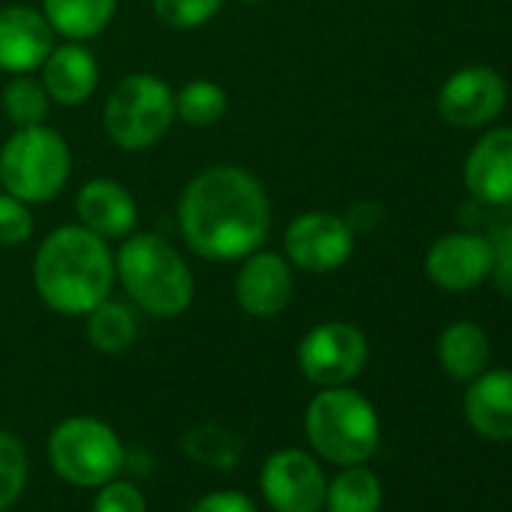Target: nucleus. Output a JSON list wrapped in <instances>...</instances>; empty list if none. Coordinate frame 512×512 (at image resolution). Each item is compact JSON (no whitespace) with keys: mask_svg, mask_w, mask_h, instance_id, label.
<instances>
[{"mask_svg":"<svg viewBox=\"0 0 512 512\" xmlns=\"http://www.w3.org/2000/svg\"><path fill=\"white\" fill-rule=\"evenodd\" d=\"M178 223L187 247L205 260H244L266 244L272 205L247 169L211 166L184 187Z\"/></svg>","mask_w":512,"mask_h":512,"instance_id":"f257e3e1","label":"nucleus"},{"mask_svg":"<svg viewBox=\"0 0 512 512\" xmlns=\"http://www.w3.org/2000/svg\"><path fill=\"white\" fill-rule=\"evenodd\" d=\"M34 284L46 308L64 317H85L109 299L115 256L106 238L85 226H61L43 238L34 260Z\"/></svg>","mask_w":512,"mask_h":512,"instance_id":"f03ea898","label":"nucleus"},{"mask_svg":"<svg viewBox=\"0 0 512 512\" xmlns=\"http://www.w3.org/2000/svg\"><path fill=\"white\" fill-rule=\"evenodd\" d=\"M115 275L127 296L151 317H181L196 296V281L184 256L160 235H133L115 256Z\"/></svg>","mask_w":512,"mask_h":512,"instance_id":"7ed1b4c3","label":"nucleus"},{"mask_svg":"<svg viewBox=\"0 0 512 512\" xmlns=\"http://www.w3.org/2000/svg\"><path fill=\"white\" fill-rule=\"evenodd\" d=\"M305 434L311 449L338 467L365 464L380 446V416L374 404L347 386L317 392L305 410Z\"/></svg>","mask_w":512,"mask_h":512,"instance_id":"20e7f679","label":"nucleus"},{"mask_svg":"<svg viewBox=\"0 0 512 512\" xmlns=\"http://www.w3.org/2000/svg\"><path fill=\"white\" fill-rule=\"evenodd\" d=\"M70 169V145L43 124L19 127L0 148V184L28 205L55 199L64 190Z\"/></svg>","mask_w":512,"mask_h":512,"instance_id":"39448f33","label":"nucleus"},{"mask_svg":"<svg viewBox=\"0 0 512 512\" xmlns=\"http://www.w3.org/2000/svg\"><path fill=\"white\" fill-rule=\"evenodd\" d=\"M127 461L118 431L97 416H70L49 434L52 470L76 488H100L121 476Z\"/></svg>","mask_w":512,"mask_h":512,"instance_id":"423d86ee","label":"nucleus"},{"mask_svg":"<svg viewBox=\"0 0 512 512\" xmlns=\"http://www.w3.org/2000/svg\"><path fill=\"white\" fill-rule=\"evenodd\" d=\"M103 121L118 148L145 151L169 133L175 121V94L160 76L133 73L115 85Z\"/></svg>","mask_w":512,"mask_h":512,"instance_id":"0eeeda50","label":"nucleus"},{"mask_svg":"<svg viewBox=\"0 0 512 512\" xmlns=\"http://www.w3.org/2000/svg\"><path fill=\"white\" fill-rule=\"evenodd\" d=\"M368 365V338L350 323H320L299 344V368L314 386H347Z\"/></svg>","mask_w":512,"mask_h":512,"instance_id":"6e6552de","label":"nucleus"},{"mask_svg":"<svg viewBox=\"0 0 512 512\" xmlns=\"http://www.w3.org/2000/svg\"><path fill=\"white\" fill-rule=\"evenodd\" d=\"M326 473L305 449H278L260 470V491L272 512H323Z\"/></svg>","mask_w":512,"mask_h":512,"instance_id":"1a4fd4ad","label":"nucleus"},{"mask_svg":"<svg viewBox=\"0 0 512 512\" xmlns=\"http://www.w3.org/2000/svg\"><path fill=\"white\" fill-rule=\"evenodd\" d=\"M284 250L296 269L311 275H329L350 260L353 229L338 214L308 211L287 226Z\"/></svg>","mask_w":512,"mask_h":512,"instance_id":"9d476101","label":"nucleus"},{"mask_svg":"<svg viewBox=\"0 0 512 512\" xmlns=\"http://www.w3.org/2000/svg\"><path fill=\"white\" fill-rule=\"evenodd\" d=\"M506 106V85L488 67H464L446 79L437 97L440 118L452 127H482Z\"/></svg>","mask_w":512,"mask_h":512,"instance_id":"9b49d317","label":"nucleus"},{"mask_svg":"<svg viewBox=\"0 0 512 512\" xmlns=\"http://www.w3.org/2000/svg\"><path fill=\"white\" fill-rule=\"evenodd\" d=\"M293 269L290 260L272 250H253L235 275V302L247 317L272 320L293 302Z\"/></svg>","mask_w":512,"mask_h":512,"instance_id":"f8f14e48","label":"nucleus"},{"mask_svg":"<svg viewBox=\"0 0 512 512\" xmlns=\"http://www.w3.org/2000/svg\"><path fill=\"white\" fill-rule=\"evenodd\" d=\"M494 266V247L482 235L470 232H452L431 244L425 256L428 278L449 293H464L482 284L491 275Z\"/></svg>","mask_w":512,"mask_h":512,"instance_id":"ddd939ff","label":"nucleus"},{"mask_svg":"<svg viewBox=\"0 0 512 512\" xmlns=\"http://www.w3.org/2000/svg\"><path fill=\"white\" fill-rule=\"evenodd\" d=\"M55 49V31L43 13L31 7H4L0 10V70L7 73H34L43 67Z\"/></svg>","mask_w":512,"mask_h":512,"instance_id":"4468645a","label":"nucleus"},{"mask_svg":"<svg viewBox=\"0 0 512 512\" xmlns=\"http://www.w3.org/2000/svg\"><path fill=\"white\" fill-rule=\"evenodd\" d=\"M464 184L485 205H512V127L485 133L464 163Z\"/></svg>","mask_w":512,"mask_h":512,"instance_id":"2eb2a0df","label":"nucleus"},{"mask_svg":"<svg viewBox=\"0 0 512 512\" xmlns=\"http://www.w3.org/2000/svg\"><path fill=\"white\" fill-rule=\"evenodd\" d=\"M464 419L488 440H512V368L482 371L470 380Z\"/></svg>","mask_w":512,"mask_h":512,"instance_id":"dca6fc26","label":"nucleus"},{"mask_svg":"<svg viewBox=\"0 0 512 512\" xmlns=\"http://www.w3.org/2000/svg\"><path fill=\"white\" fill-rule=\"evenodd\" d=\"M76 214L85 229L100 238H124L139 220V208L127 187L109 178L88 181L76 196Z\"/></svg>","mask_w":512,"mask_h":512,"instance_id":"f3484780","label":"nucleus"},{"mask_svg":"<svg viewBox=\"0 0 512 512\" xmlns=\"http://www.w3.org/2000/svg\"><path fill=\"white\" fill-rule=\"evenodd\" d=\"M40 70H43V88L49 100H55L58 106H82L85 100H91L100 82L97 58L79 43L52 49Z\"/></svg>","mask_w":512,"mask_h":512,"instance_id":"a211bd4d","label":"nucleus"},{"mask_svg":"<svg viewBox=\"0 0 512 512\" xmlns=\"http://www.w3.org/2000/svg\"><path fill=\"white\" fill-rule=\"evenodd\" d=\"M491 356L488 335L476 323H452L443 329L437 341V359L440 368L452 380H473L485 371Z\"/></svg>","mask_w":512,"mask_h":512,"instance_id":"6ab92c4d","label":"nucleus"},{"mask_svg":"<svg viewBox=\"0 0 512 512\" xmlns=\"http://www.w3.org/2000/svg\"><path fill=\"white\" fill-rule=\"evenodd\" d=\"M115 7L118 0H43V16L55 34L82 43L106 31Z\"/></svg>","mask_w":512,"mask_h":512,"instance_id":"aec40b11","label":"nucleus"},{"mask_svg":"<svg viewBox=\"0 0 512 512\" xmlns=\"http://www.w3.org/2000/svg\"><path fill=\"white\" fill-rule=\"evenodd\" d=\"M383 506V485L374 470L353 464L341 467L326 485V512H380Z\"/></svg>","mask_w":512,"mask_h":512,"instance_id":"412c9836","label":"nucleus"},{"mask_svg":"<svg viewBox=\"0 0 512 512\" xmlns=\"http://www.w3.org/2000/svg\"><path fill=\"white\" fill-rule=\"evenodd\" d=\"M88 317V341L94 350L106 356H118L133 347L136 341V317L121 302H100Z\"/></svg>","mask_w":512,"mask_h":512,"instance_id":"4be33fe9","label":"nucleus"},{"mask_svg":"<svg viewBox=\"0 0 512 512\" xmlns=\"http://www.w3.org/2000/svg\"><path fill=\"white\" fill-rule=\"evenodd\" d=\"M175 115L190 127H211L226 115V91L214 82H190L175 94Z\"/></svg>","mask_w":512,"mask_h":512,"instance_id":"5701e85b","label":"nucleus"},{"mask_svg":"<svg viewBox=\"0 0 512 512\" xmlns=\"http://www.w3.org/2000/svg\"><path fill=\"white\" fill-rule=\"evenodd\" d=\"M4 112L16 127H37L49 115V94L43 82L31 79L28 73H19L4 88Z\"/></svg>","mask_w":512,"mask_h":512,"instance_id":"b1692460","label":"nucleus"},{"mask_svg":"<svg viewBox=\"0 0 512 512\" xmlns=\"http://www.w3.org/2000/svg\"><path fill=\"white\" fill-rule=\"evenodd\" d=\"M28 449L25 443L0 428V512H10L28 488Z\"/></svg>","mask_w":512,"mask_h":512,"instance_id":"393cba45","label":"nucleus"},{"mask_svg":"<svg viewBox=\"0 0 512 512\" xmlns=\"http://www.w3.org/2000/svg\"><path fill=\"white\" fill-rule=\"evenodd\" d=\"M223 7V0H154L157 19L172 31H196L208 25Z\"/></svg>","mask_w":512,"mask_h":512,"instance_id":"a878e982","label":"nucleus"},{"mask_svg":"<svg viewBox=\"0 0 512 512\" xmlns=\"http://www.w3.org/2000/svg\"><path fill=\"white\" fill-rule=\"evenodd\" d=\"M187 455L208 461V464H220V467H232L235 455H238V443L229 431H223L220 425H199L187 434L184 440Z\"/></svg>","mask_w":512,"mask_h":512,"instance_id":"bb28decb","label":"nucleus"},{"mask_svg":"<svg viewBox=\"0 0 512 512\" xmlns=\"http://www.w3.org/2000/svg\"><path fill=\"white\" fill-rule=\"evenodd\" d=\"M91 512H148V497L136 482L115 476L97 488Z\"/></svg>","mask_w":512,"mask_h":512,"instance_id":"cd10ccee","label":"nucleus"},{"mask_svg":"<svg viewBox=\"0 0 512 512\" xmlns=\"http://www.w3.org/2000/svg\"><path fill=\"white\" fill-rule=\"evenodd\" d=\"M31 232H34V217L28 202L4 190L0 193V244L19 247L31 238Z\"/></svg>","mask_w":512,"mask_h":512,"instance_id":"c85d7f7f","label":"nucleus"},{"mask_svg":"<svg viewBox=\"0 0 512 512\" xmlns=\"http://www.w3.org/2000/svg\"><path fill=\"white\" fill-rule=\"evenodd\" d=\"M190 512H260L256 503L244 494V491H232V488H220V491H208L202 494Z\"/></svg>","mask_w":512,"mask_h":512,"instance_id":"c756f323","label":"nucleus"},{"mask_svg":"<svg viewBox=\"0 0 512 512\" xmlns=\"http://www.w3.org/2000/svg\"><path fill=\"white\" fill-rule=\"evenodd\" d=\"M491 272H494V284H497V290H500L503 296H509V299H512V247L500 250V256H497L494 266H491Z\"/></svg>","mask_w":512,"mask_h":512,"instance_id":"7c9ffc66","label":"nucleus"},{"mask_svg":"<svg viewBox=\"0 0 512 512\" xmlns=\"http://www.w3.org/2000/svg\"><path fill=\"white\" fill-rule=\"evenodd\" d=\"M377 217H380V208L371 205V202H362V205H356V208L350 211L347 226H350L353 232H368V229L377 226Z\"/></svg>","mask_w":512,"mask_h":512,"instance_id":"2f4dec72","label":"nucleus"},{"mask_svg":"<svg viewBox=\"0 0 512 512\" xmlns=\"http://www.w3.org/2000/svg\"><path fill=\"white\" fill-rule=\"evenodd\" d=\"M238 4H260V0H238Z\"/></svg>","mask_w":512,"mask_h":512,"instance_id":"473e14b6","label":"nucleus"}]
</instances>
